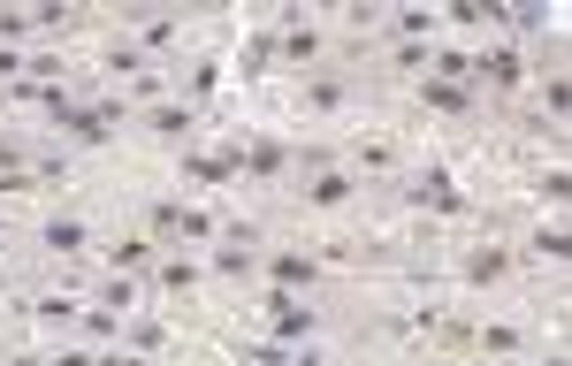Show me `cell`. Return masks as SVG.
<instances>
[{
  "instance_id": "obj_1",
  "label": "cell",
  "mask_w": 572,
  "mask_h": 366,
  "mask_svg": "<svg viewBox=\"0 0 572 366\" xmlns=\"http://www.w3.org/2000/svg\"><path fill=\"white\" fill-rule=\"evenodd\" d=\"M267 306H275V328H282V336H306V328H313V306H298V298H267Z\"/></svg>"
},
{
  "instance_id": "obj_2",
  "label": "cell",
  "mask_w": 572,
  "mask_h": 366,
  "mask_svg": "<svg viewBox=\"0 0 572 366\" xmlns=\"http://www.w3.org/2000/svg\"><path fill=\"white\" fill-rule=\"evenodd\" d=\"M46 245H54V252H85L92 229H85V221H46Z\"/></svg>"
},
{
  "instance_id": "obj_3",
  "label": "cell",
  "mask_w": 572,
  "mask_h": 366,
  "mask_svg": "<svg viewBox=\"0 0 572 366\" xmlns=\"http://www.w3.org/2000/svg\"><path fill=\"white\" fill-rule=\"evenodd\" d=\"M420 206H442V214H458L466 199L451 191V176H427V183H420Z\"/></svg>"
},
{
  "instance_id": "obj_4",
  "label": "cell",
  "mask_w": 572,
  "mask_h": 366,
  "mask_svg": "<svg viewBox=\"0 0 572 366\" xmlns=\"http://www.w3.org/2000/svg\"><path fill=\"white\" fill-rule=\"evenodd\" d=\"M306 199H313V206H344V199H352V176H321Z\"/></svg>"
},
{
  "instance_id": "obj_5",
  "label": "cell",
  "mask_w": 572,
  "mask_h": 366,
  "mask_svg": "<svg viewBox=\"0 0 572 366\" xmlns=\"http://www.w3.org/2000/svg\"><path fill=\"white\" fill-rule=\"evenodd\" d=\"M275 282H282V290H290V282H313V260H298V252H282V260H275Z\"/></svg>"
},
{
  "instance_id": "obj_6",
  "label": "cell",
  "mask_w": 572,
  "mask_h": 366,
  "mask_svg": "<svg viewBox=\"0 0 572 366\" xmlns=\"http://www.w3.org/2000/svg\"><path fill=\"white\" fill-rule=\"evenodd\" d=\"M245 168H252V176H282V153H275V146H252Z\"/></svg>"
},
{
  "instance_id": "obj_7",
  "label": "cell",
  "mask_w": 572,
  "mask_h": 366,
  "mask_svg": "<svg viewBox=\"0 0 572 366\" xmlns=\"http://www.w3.org/2000/svg\"><path fill=\"white\" fill-rule=\"evenodd\" d=\"M534 252H542V260H565L572 237H565V229H542V237H534Z\"/></svg>"
},
{
  "instance_id": "obj_8",
  "label": "cell",
  "mask_w": 572,
  "mask_h": 366,
  "mask_svg": "<svg viewBox=\"0 0 572 366\" xmlns=\"http://www.w3.org/2000/svg\"><path fill=\"white\" fill-rule=\"evenodd\" d=\"M183 122H191V115H183V107H153V130H161V138H176V130H183Z\"/></svg>"
},
{
  "instance_id": "obj_9",
  "label": "cell",
  "mask_w": 572,
  "mask_h": 366,
  "mask_svg": "<svg viewBox=\"0 0 572 366\" xmlns=\"http://www.w3.org/2000/svg\"><path fill=\"white\" fill-rule=\"evenodd\" d=\"M488 76L496 85H519V54H488Z\"/></svg>"
},
{
  "instance_id": "obj_10",
  "label": "cell",
  "mask_w": 572,
  "mask_h": 366,
  "mask_svg": "<svg viewBox=\"0 0 572 366\" xmlns=\"http://www.w3.org/2000/svg\"><path fill=\"white\" fill-rule=\"evenodd\" d=\"M0 168H15V146H8V138H0Z\"/></svg>"
},
{
  "instance_id": "obj_11",
  "label": "cell",
  "mask_w": 572,
  "mask_h": 366,
  "mask_svg": "<svg viewBox=\"0 0 572 366\" xmlns=\"http://www.w3.org/2000/svg\"><path fill=\"white\" fill-rule=\"evenodd\" d=\"M100 366H146V359H100Z\"/></svg>"
}]
</instances>
